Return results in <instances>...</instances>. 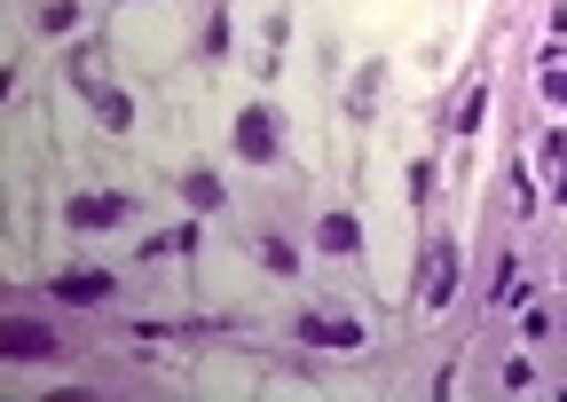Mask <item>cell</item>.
<instances>
[{
    "mask_svg": "<svg viewBox=\"0 0 567 402\" xmlns=\"http://www.w3.org/2000/svg\"><path fill=\"white\" fill-rule=\"evenodd\" d=\"M229 151H237L245 166H268V158H276V111L245 103V111H237V126H229Z\"/></svg>",
    "mask_w": 567,
    "mask_h": 402,
    "instance_id": "cell-1",
    "label": "cell"
},
{
    "mask_svg": "<svg viewBox=\"0 0 567 402\" xmlns=\"http://www.w3.org/2000/svg\"><path fill=\"white\" fill-rule=\"evenodd\" d=\"M63 340H55V331L48 323H32V316H9V323H0V355H9V363H48Z\"/></svg>",
    "mask_w": 567,
    "mask_h": 402,
    "instance_id": "cell-2",
    "label": "cell"
},
{
    "mask_svg": "<svg viewBox=\"0 0 567 402\" xmlns=\"http://www.w3.org/2000/svg\"><path fill=\"white\" fill-rule=\"evenodd\" d=\"M126 214H134V197H111V189H87V197H71V206H63L71 229H118Z\"/></svg>",
    "mask_w": 567,
    "mask_h": 402,
    "instance_id": "cell-3",
    "label": "cell"
},
{
    "mask_svg": "<svg viewBox=\"0 0 567 402\" xmlns=\"http://www.w3.org/2000/svg\"><path fill=\"white\" fill-rule=\"evenodd\" d=\"M292 331H300V340H308V348H347V355H354V348H363V340H371V331H363V323H347V316H316V308H308V316H300Z\"/></svg>",
    "mask_w": 567,
    "mask_h": 402,
    "instance_id": "cell-4",
    "label": "cell"
},
{
    "mask_svg": "<svg viewBox=\"0 0 567 402\" xmlns=\"http://www.w3.org/2000/svg\"><path fill=\"white\" fill-rule=\"evenodd\" d=\"M55 300L63 308H95V300H111V277L103 268H71V277H55Z\"/></svg>",
    "mask_w": 567,
    "mask_h": 402,
    "instance_id": "cell-5",
    "label": "cell"
},
{
    "mask_svg": "<svg viewBox=\"0 0 567 402\" xmlns=\"http://www.w3.org/2000/svg\"><path fill=\"white\" fill-rule=\"evenodd\" d=\"M425 260H434V277H425V308H450V300H457V245L442 237Z\"/></svg>",
    "mask_w": 567,
    "mask_h": 402,
    "instance_id": "cell-6",
    "label": "cell"
},
{
    "mask_svg": "<svg viewBox=\"0 0 567 402\" xmlns=\"http://www.w3.org/2000/svg\"><path fill=\"white\" fill-rule=\"evenodd\" d=\"M316 245L323 252H363V229H354V214H323L316 221Z\"/></svg>",
    "mask_w": 567,
    "mask_h": 402,
    "instance_id": "cell-7",
    "label": "cell"
},
{
    "mask_svg": "<svg viewBox=\"0 0 567 402\" xmlns=\"http://www.w3.org/2000/svg\"><path fill=\"white\" fill-rule=\"evenodd\" d=\"M347 111H354V118H371V111H379V63H363V72H354V87H347Z\"/></svg>",
    "mask_w": 567,
    "mask_h": 402,
    "instance_id": "cell-8",
    "label": "cell"
},
{
    "mask_svg": "<svg viewBox=\"0 0 567 402\" xmlns=\"http://www.w3.org/2000/svg\"><path fill=\"white\" fill-rule=\"evenodd\" d=\"M182 197H189V214H213V206H221V182H213V174H189Z\"/></svg>",
    "mask_w": 567,
    "mask_h": 402,
    "instance_id": "cell-9",
    "label": "cell"
},
{
    "mask_svg": "<svg viewBox=\"0 0 567 402\" xmlns=\"http://www.w3.org/2000/svg\"><path fill=\"white\" fill-rule=\"evenodd\" d=\"M32 24H40V32H71V24H80V0H48Z\"/></svg>",
    "mask_w": 567,
    "mask_h": 402,
    "instance_id": "cell-10",
    "label": "cell"
},
{
    "mask_svg": "<svg viewBox=\"0 0 567 402\" xmlns=\"http://www.w3.org/2000/svg\"><path fill=\"white\" fill-rule=\"evenodd\" d=\"M95 111H103V126H111V134H126V126H134V103H126V95H111V87L95 95Z\"/></svg>",
    "mask_w": 567,
    "mask_h": 402,
    "instance_id": "cell-11",
    "label": "cell"
},
{
    "mask_svg": "<svg viewBox=\"0 0 567 402\" xmlns=\"http://www.w3.org/2000/svg\"><path fill=\"white\" fill-rule=\"evenodd\" d=\"M260 260L276 268V277H292V268H300V252H292V245H284V237H268V245H260Z\"/></svg>",
    "mask_w": 567,
    "mask_h": 402,
    "instance_id": "cell-12",
    "label": "cell"
},
{
    "mask_svg": "<svg viewBox=\"0 0 567 402\" xmlns=\"http://www.w3.org/2000/svg\"><path fill=\"white\" fill-rule=\"evenodd\" d=\"M481 111H488V87H473V95L457 103V134H473V126H481Z\"/></svg>",
    "mask_w": 567,
    "mask_h": 402,
    "instance_id": "cell-13",
    "label": "cell"
},
{
    "mask_svg": "<svg viewBox=\"0 0 567 402\" xmlns=\"http://www.w3.org/2000/svg\"><path fill=\"white\" fill-rule=\"evenodd\" d=\"M410 197H417V206L434 197V166H425V158H410Z\"/></svg>",
    "mask_w": 567,
    "mask_h": 402,
    "instance_id": "cell-14",
    "label": "cell"
},
{
    "mask_svg": "<svg viewBox=\"0 0 567 402\" xmlns=\"http://www.w3.org/2000/svg\"><path fill=\"white\" fill-rule=\"evenodd\" d=\"M544 95H551V103L567 111V72H559V63H551V72H544Z\"/></svg>",
    "mask_w": 567,
    "mask_h": 402,
    "instance_id": "cell-15",
    "label": "cell"
},
{
    "mask_svg": "<svg viewBox=\"0 0 567 402\" xmlns=\"http://www.w3.org/2000/svg\"><path fill=\"white\" fill-rule=\"evenodd\" d=\"M118 9H126V0H118Z\"/></svg>",
    "mask_w": 567,
    "mask_h": 402,
    "instance_id": "cell-16",
    "label": "cell"
}]
</instances>
